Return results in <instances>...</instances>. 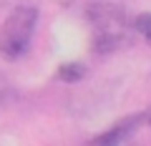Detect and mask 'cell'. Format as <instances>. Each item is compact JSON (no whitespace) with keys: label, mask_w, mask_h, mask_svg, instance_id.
<instances>
[{"label":"cell","mask_w":151,"mask_h":146,"mask_svg":"<svg viewBox=\"0 0 151 146\" xmlns=\"http://www.w3.org/2000/svg\"><path fill=\"white\" fill-rule=\"evenodd\" d=\"M38 10L33 5H18L10 10V15L0 25V55L8 60L20 58L30 45V38L35 33Z\"/></svg>","instance_id":"6da1fadb"},{"label":"cell","mask_w":151,"mask_h":146,"mask_svg":"<svg viewBox=\"0 0 151 146\" xmlns=\"http://www.w3.org/2000/svg\"><path fill=\"white\" fill-rule=\"evenodd\" d=\"M93 30V50L96 53H108L119 48L129 38V23L126 13L116 5H96L88 13Z\"/></svg>","instance_id":"7a4b0ae2"},{"label":"cell","mask_w":151,"mask_h":146,"mask_svg":"<svg viewBox=\"0 0 151 146\" xmlns=\"http://www.w3.org/2000/svg\"><path fill=\"white\" fill-rule=\"evenodd\" d=\"M139 124H141V116H129V119L113 124L108 131L98 134L96 139H91L86 146H119V144H124V139H126V136H129Z\"/></svg>","instance_id":"3957f363"},{"label":"cell","mask_w":151,"mask_h":146,"mask_svg":"<svg viewBox=\"0 0 151 146\" xmlns=\"http://www.w3.org/2000/svg\"><path fill=\"white\" fill-rule=\"evenodd\" d=\"M83 76H86V68H83L81 63H65V65H60V70H58V78L65 81V83H76V81H81Z\"/></svg>","instance_id":"277c9868"},{"label":"cell","mask_w":151,"mask_h":146,"mask_svg":"<svg viewBox=\"0 0 151 146\" xmlns=\"http://www.w3.org/2000/svg\"><path fill=\"white\" fill-rule=\"evenodd\" d=\"M134 28H136V30H139L141 35H144V38L151 43V13H141V15L134 20Z\"/></svg>","instance_id":"5b68a950"},{"label":"cell","mask_w":151,"mask_h":146,"mask_svg":"<svg viewBox=\"0 0 151 146\" xmlns=\"http://www.w3.org/2000/svg\"><path fill=\"white\" fill-rule=\"evenodd\" d=\"M149 124H151V119H149Z\"/></svg>","instance_id":"8992f818"}]
</instances>
